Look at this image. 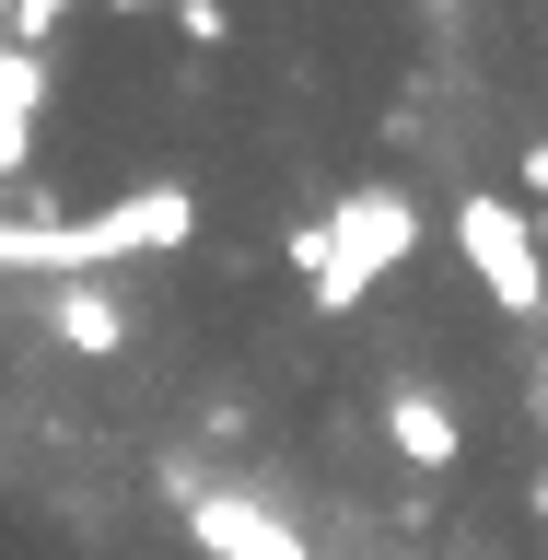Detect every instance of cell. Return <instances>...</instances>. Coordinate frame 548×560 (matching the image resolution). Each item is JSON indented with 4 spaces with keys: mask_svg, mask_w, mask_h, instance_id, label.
Returning a JSON list of instances; mask_svg holds the SVG:
<instances>
[{
    "mask_svg": "<svg viewBox=\"0 0 548 560\" xmlns=\"http://www.w3.org/2000/svg\"><path fill=\"white\" fill-rule=\"evenodd\" d=\"M187 234H199V199H187V187H129V199L82 210V222L0 210V269H24V280H105L117 257H175Z\"/></svg>",
    "mask_w": 548,
    "mask_h": 560,
    "instance_id": "6da1fadb",
    "label": "cell"
},
{
    "mask_svg": "<svg viewBox=\"0 0 548 560\" xmlns=\"http://www.w3.org/2000/svg\"><path fill=\"white\" fill-rule=\"evenodd\" d=\"M409 245H420V199H409V187H350V199L327 210V269H315L304 292H315L327 315H350L397 257H409Z\"/></svg>",
    "mask_w": 548,
    "mask_h": 560,
    "instance_id": "7a4b0ae2",
    "label": "cell"
},
{
    "mask_svg": "<svg viewBox=\"0 0 548 560\" xmlns=\"http://www.w3.org/2000/svg\"><path fill=\"white\" fill-rule=\"evenodd\" d=\"M455 257L479 269V292H490L502 315H525V327L548 315V257H537V210H525L514 187H479V199H455Z\"/></svg>",
    "mask_w": 548,
    "mask_h": 560,
    "instance_id": "3957f363",
    "label": "cell"
},
{
    "mask_svg": "<svg viewBox=\"0 0 548 560\" xmlns=\"http://www.w3.org/2000/svg\"><path fill=\"white\" fill-rule=\"evenodd\" d=\"M175 514H187V549L199 560H315L304 537H292V514L280 502H257V490H210L199 467H164Z\"/></svg>",
    "mask_w": 548,
    "mask_h": 560,
    "instance_id": "277c9868",
    "label": "cell"
},
{
    "mask_svg": "<svg viewBox=\"0 0 548 560\" xmlns=\"http://www.w3.org/2000/svg\"><path fill=\"white\" fill-rule=\"evenodd\" d=\"M35 117H47V59L0 35V175H12V187L35 175Z\"/></svg>",
    "mask_w": 548,
    "mask_h": 560,
    "instance_id": "5b68a950",
    "label": "cell"
},
{
    "mask_svg": "<svg viewBox=\"0 0 548 560\" xmlns=\"http://www.w3.org/2000/svg\"><path fill=\"white\" fill-rule=\"evenodd\" d=\"M47 327H59V350H82V362H117V350H129V304H117L105 280H47Z\"/></svg>",
    "mask_w": 548,
    "mask_h": 560,
    "instance_id": "8992f818",
    "label": "cell"
},
{
    "mask_svg": "<svg viewBox=\"0 0 548 560\" xmlns=\"http://www.w3.org/2000/svg\"><path fill=\"white\" fill-rule=\"evenodd\" d=\"M385 444L409 455V467H455V455H467V420H455L432 385H385Z\"/></svg>",
    "mask_w": 548,
    "mask_h": 560,
    "instance_id": "52a82bcc",
    "label": "cell"
},
{
    "mask_svg": "<svg viewBox=\"0 0 548 560\" xmlns=\"http://www.w3.org/2000/svg\"><path fill=\"white\" fill-rule=\"evenodd\" d=\"M175 24H187V47H222V35H234V12H222V0H175Z\"/></svg>",
    "mask_w": 548,
    "mask_h": 560,
    "instance_id": "ba28073f",
    "label": "cell"
},
{
    "mask_svg": "<svg viewBox=\"0 0 548 560\" xmlns=\"http://www.w3.org/2000/svg\"><path fill=\"white\" fill-rule=\"evenodd\" d=\"M514 199H537V210H548V140H525V164H514Z\"/></svg>",
    "mask_w": 548,
    "mask_h": 560,
    "instance_id": "9c48e42d",
    "label": "cell"
},
{
    "mask_svg": "<svg viewBox=\"0 0 548 560\" xmlns=\"http://www.w3.org/2000/svg\"><path fill=\"white\" fill-rule=\"evenodd\" d=\"M525 514H537V525H548V467H537V479H525Z\"/></svg>",
    "mask_w": 548,
    "mask_h": 560,
    "instance_id": "30bf717a",
    "label": "cell"
},
{
    "mask_svg": "<svg viewBox=\"0 0 548 560\" xmlns=\"http://www.w3.org/2000/svg\"><path fill=\"white\" fill-rule=\"evenodd\" d=\"M105 12H164V0H105Z\"/></svg>",
    "mask_w": 548,
    "mask_h": 560,
    "instance_id": "8fae6325",
    "label": "cell"
},
{
    "mask_svg": "<svg viewBox=\"0 0 548 560\" xmlns=\"http://www.w3.org/2000/svg\"><path fill=\"white\" fill-rule=\"evenodd\" d=\"M537 420H548V374H537Z\"/></svg>",
    "mask_w": 548,
    "mask_h": 560,
    "instance_id": "7c38bea8",
    "label": "cell"
},
{
    "mask_svg": "<svg viewBox=\"0 0 548 560\" xmlns=\"http://www.w3.org/2000/svg\"><path fill=\"white\" fill-rule=\"evenodd\" d=\"M537 245H548V210H537Z\"/></svg>",
    "mask_w": 548,
    "mask_h": 560,
    "instance_id": "4fadbf2b",
    "label": "cell"
},
{
    "mask_svg": "<svg viewBox=\"0 0 548 560\" xmlns=\"http://www.w3.org/2000/svg\"><path fill=\"white\" fill-rule=\"evenodd\" d=\"M432 12H455V0H432Z\"/></svg>",
    "mask_w": 548,
    "mask_h": 560,
    "instance_id": "5bb4252c",
    "label": "cell"
}]
</instances>
